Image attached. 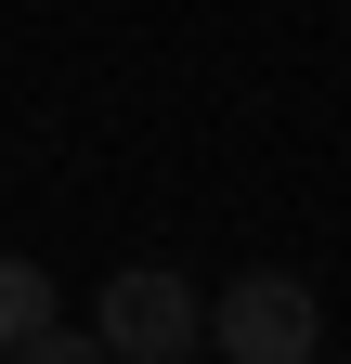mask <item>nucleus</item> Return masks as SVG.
I'll return each mask as SVG.
<instances>
[{
	"instance_id": "1",
	"label": "nucleus",
	"mask_w": 351,
	"mask_h": 364,
	"mask_svg": "<svg viewBox=\"0 0 351 364\" xmlns=\"http://www.w3.org/2000/svg\"><path fill=\"white\" fill-rule=\"evenodd\" d=\"M195 326H208V312H195V287H183L169 260H144V273L117 260V287H104V326H92V338H104L117 364H183Z\"/></svg>"
},
{
	"instance_id": "2",
	"label": "nucleus",
	"mask_w": 351,
	"mask_h": 364,
	"mask_svg": "<svg viewBox=\"0 0 351 364\" xmlns=\"http://www.w3.org/2000/svg\"><path fill=\"white\" fill-rule=\"evenodd\" d=\"M208 326H222V364H313V287H299V273H234V299L208 312Z\"/></svg>"
},
{
	"instance_id": "3",
	"label": "nucleus",
	"mask_w": 351,
	"mask_h": 364,
	"mask_svg": "<svg viewBox=\"0 0 351 364\" xmlns=\"http://www.w3.org/2000/svg\"><path fill=\"white\" fill-rule=\"evenodd\" d=\"M39 326H53V273H39V260H0V351L39 338Z\"/></svg>"
},
{
	"instance_id": "4",
	"label": "nucleus",
	"mask_w": 351,
	"mask_h": 364,
	"mask_svg": "<svg viewBox=\"0 0 351 364\" xmlns=\"http://www.w3.org/2000/svg\"><path fill=\"white\" fill-rule=\"evenodd\" d=\"M0 364H117V351H104L92 326H39V338H14Z\"/></svg>"
}]
</instances>
